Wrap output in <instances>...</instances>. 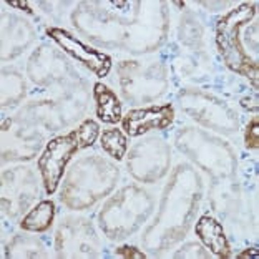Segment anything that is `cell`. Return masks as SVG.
<instances>
[{
  "label": "cell",
  "instance_id": "12",
  "mask_svg": "<svg viewBox=\"0 0 259 259\" xmlns=\"http://www.w3.org/2000/svg\"><path fill=\"white\" fill-rule=\"evenodd\" d=\"M239 259H244V257H257V249L256 248H251L248 251H244V252H241V254H238Z\"/></svg>",
  "mask_w": 259,
  "mask_h": 259
},
{
  "label": "cell",
  "instance_id": "9",
  "mask_svg": "<svg viewBox=\"0 0 259 259\" xmlns=\"http://www.w3.org/2000/svg\"><path fill=\"white\" fill-rule=\"evenodd\" d=\"M80 148H88L100 138V126L95 120H85L73 132Z\"/></svg>",
  "mask_w": 259,
  "mask_h": 259
},
{
  "label": "cell",
  "instance_id": "5",
  "mask_svg": "<svg viewBox=\"0 0 259 259\" xmlns=\"http://www.w3.org/2000/svg\"><path fill=\"white\" fill-rule=\"evenodd\" d=\"M194 233L199 238V241L208 248L214 256L228 259L233 256L231 252V246H229V241L225 234V229H223L221 223H218L214 218H211L208 214L201 216L194 226Z\"/></svg>",
  "mask_w": 259,
  "mask_h": 259
},
{
  "label": "cell",
  "instance_id": "8",
  "mask_svg": "<svg viewBox=\"0 0 259 259\" xmlns=\"http://www.w3.org/2000/svg\"><path fill=\"white\" fill-rule=\"evenodd\" d=\"M100 145H102V150L107 151L111 158L115 160H121L125 156L126 148H128V141L125 133L118 128L113 130H107L100 135Z\"/></svg>",
  "mask_w": 259,
  "mask_h": 259
},
{
  "label": "cell",
  "instance_id": "3",
  "mask_svg": "<svg viewBox=\"0 0 259 259\" xmlns=\"http://www.w3.org/2000/svg\"><path fill=\"white\" fill-rule=\"evenodd\" d=\"M47 35L54 40L57 45L62 47L65 54H68L76 62H80L83 67H87L90 72H93L97 76H107L111 70V58L110 55L103 54L90 45H85L80 42L73 33L63 28L52 27L47 30Z\"/></svg>",
  "mask_w": 259,
  "mask_h": 259
},
{
  "label": "cell",
  "instance_id": "13",
  "mask_svg": "<svg viewBox=\"0 0 259 259\" xmlns=\"http://www.w3.org/2000/svg\"><path fill=\"white\" fill-rule=\"evenodd\" d=\"M9 5H12V7H19V9H23L25 12H28V14H32V9L28 7V2H9Z\"/></svg>",
  "mask_w": 259,
  "mask_h": 259
},
{
  "label": "cell",
  "instance_id": "4",
  "mask_svg": "<svg viewBox=\"0 0 259 259\" xmlns=\"http://www.w3.org/2000/svg\"><path fill=\"white\" fill-rule=\"evenodd\" d=\"M175 121V108L171 105L130 110L121 118V128L128 137H140L151 130H166Z\"/></svg>",
  "mask_w": 259,
  "mask_h": 259
},
{
  "label": "cell",
  "instance_id": "2",
  "mask_svg": "<svg viewBox=\"0 0 259 259\" xmlns=\"http://www.w3.org/2000/svg\"><path fill=\"white\" fill-rule=\"evenodd\" d=\"M78 150L80 146L73 132L50 140V143L47 145V148L38 158V169L42 175L44 188L49 194H54L57 191L63 178L65 168Z\"/></svg>",
  "mask_w": 259,
  "mask_h": 259
},
{
  "label": "cell",
  "instance_id": "1",
  "mask_svg": "<svg viewBox=\"0 0 259 259\" xmlns=\"http://www.w3.org/2000/svg\"><path fill=\"white\" fill-rule=\"evenodd\" d=\"M256 17V4L244 2L229 10L216 23V45L225 65L234 73L246 76L257 87V63L241 42V30Z\"/></svg>",
  "mask_w": 259,
  "mask_h": 259
},
{
  "label": "cell",
  "instance_id": "11",
  "mask_svg": "<svg viewBox=\"0 0 259 259\" xmlns=\"http://www.w3.org/2000/svg\"><path fill=\"white\" fill-rule=\"evenodd\" d=\"M116 256L125 257V259H145V252H141L140 249L133 248V246H121V248L116 249L115 252Z\"/></svg>",
  "mask_w": 259,
  "mask_h": 259
},
{
  "label": "cell",
  "instance_id": "7",
  "mask_svg": "<svg viewBox=\"0 0 259 259\" xmlns=\"http://www.w3.org/2000/svg\"><path fill=\"white\" fill-rule=\"evenodd\" d=\"M54 218L55 204L50 199H45V201H40L33 209H30V213L27 216H23V220L20 221V228L32 233H44L52 226Z\"/></svg>",
  "mask_w": 259,
  "mask_h": 259
},
{
  "label": "cell",
  "instance_id": "10",
  "mask_svg": "<svg viewBox=\"0 0 259 259\" xmlns=\"http://www.w3.org/2000/svg\"><path fill=\"white\" fill-rule=\"evenodd\" d=\"M244 143H246V148H249V150L259 148V118L257 116H254V118L248 123V128H246V133H244Z\"/></svg>",
  "mask_w": 259,
  "mask_h": 259
},
{
  "label": "cell",
  "instance_id": "6",
  "mask_svg": "<svg viewBox=\"0 0 259 259\" xmlns=\"http://www.w3.org/2000/svg\"><path fill=\"white\" fill-rule=\"evenodd\" d=\"M93 98L97 103V116L100 121L116 125L121 121V102L116 97V93L103 83H97L93 87Z\"/></svg>",
  "mask_w": 259,
  "mask_h": 259
}]
</instances>
